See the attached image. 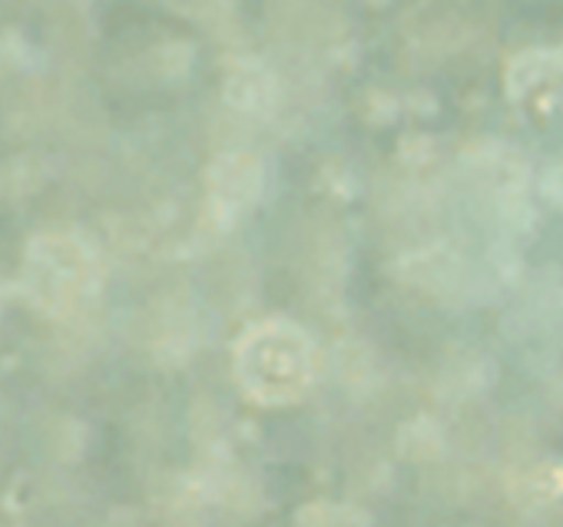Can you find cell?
I'll return each mask as SVG.
<instances>
[{"label":"cell","instance_id":"cell-1","mask_svg":"<svg viewBox=\"0 0 563 527\" xmlns=\"http://www.w3.org/2000/svg\"><path fill=\"white\" fill-rule=\"evenodd\" d=\"M235 372L252 398L292 402L312 382L309 339L289 322H265L239 342Z\"/></svg>","mask_w":563,"mask_h":527},{"label":"cell","instance_id":"cell-2","mask_svg":"<svg viewBox=\"0 0 563 527\" xmlns=\"http://www.w3.org/2000/svg\"><path fill=\"white\" fill-rule=\"evenodd\" d=\"M93 252L64 232L37 235L27 249V279L37 299L47 306H67L93 283Z\"/></svg>","mask_w":563,"mask_h":527},{"label":"cell","instance_id":"cell-3","mask_svg":"<svg viewBox=\"0 0 563 527\" xmlns=\"http://www.w3.org/2000/svg\"><path fill=\"white\" fill-rule=\"evenodd\" d=\"M262 163L249 153H229L219 156L209 166V202L222 219H232L239 209L258 199L262 193Z\"/></svg>","mask_w":563,"mask_h":527},{"label":"cell","instance_id":"cell-4","mask_svg":"<svg viewBox=\"0 0 563 527\" xmlns=\"http://www.w3.org/2000/svg\"><path fill=\"white\" fill-rule=\"evenodd\" d=\"M275 77L262 64H239L225 80V103L235 107L239 113L262 117L275 107Z\"/></svg>","mask_w":563,"mask_h":527},{"label":"cell","instance_id":"cell-5","mask_svg":"<svg viewBox=\"0 0 563 527\" xmlns=\"http://www.w3.org/2000/svg\"><path fill=\"white\" fill-rule=\"evenodd\" d=\"M547 196L556 199L563 206V166H556L550 176H547Z\"/></svg>","mask_w":563,"mask_h":527}]
</instances>
